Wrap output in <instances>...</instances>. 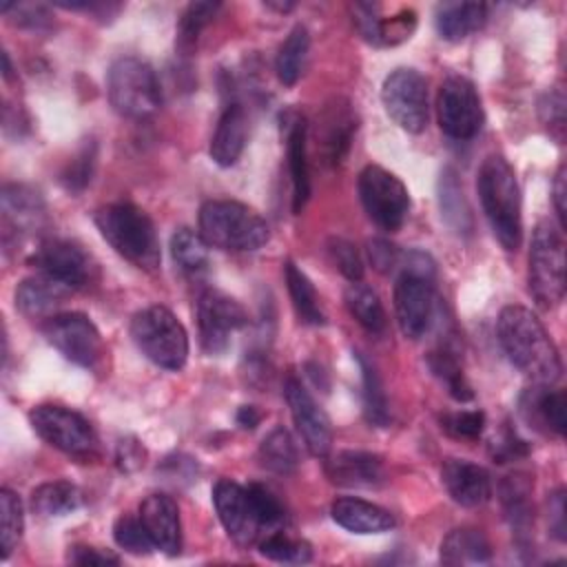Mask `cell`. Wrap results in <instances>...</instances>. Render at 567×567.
<instances>
[{
    "instance_id": "1",
    "label": "cell",
    "mask_w": 567,
    "mask_h": 567,
    "mask_svg": "<svg viewBox=\"0 0 567 567\" xmlns=\"http://www.w3.org/2000/svg\"><path fill=\"white\" fill-rule=\"evenodd\" d=\"M498 341L507 359L534 383H556L563 361L540 319L525 306H505L496 323Z\"/></svg>"
},
{
    "instance_id": "2",
    "label": "cell",
    "mask_w": 567,
    "mask_h": 567,
    "mask_svg": "<svg viewBox=\"0 0 567 567\" xmlns=\"http://www.w3.org/2000/svg\"><path fill=\"white\" fill-rule=\"evenodd\" d=\"M483 213L505 250H516L523 241L520 188L509 162L501 155H489L476 177Z\"/></svg>"
},
{
    "instance_id": "3",
    "label": "cell",
    "mask_w": 567,
    "mask_h": 567,
    "mask_svg": "<svg viewBox=\"0 0 567 567\" xmlns=\"http://www.w3.org/2000/svg\"><path fill=\"white\" fill-rule=\"evenodd\" d=\"M93 221L106 244L133 266L155 272L162 261L153 219L135 204L117 202L95 210Z\"/></svg>"
},
{
    "instance_id": "4",
    "label": "cell",
    "mask_w": 567,
    "mask_h": 567,
    "mask_svg": "<svg viewBox=\"0 0 567 567\" xmlns=\"http://www.w3.org/2000/svg\"><path fill=\"white\" fill-rule=\"evenodd\" d=\"M199 235L208 246L235 252L259 250L268 244L266 219L235 199H210L199 208Z\"/></svg>"
},
{
    "instance_id": "5",
    "label": "cell",
    "mask_w": 567,
    "mask_h": 567,
    "mask_svg": "<svg viewBox=\"0 0 567 567\" xmlns=\"http://www.w3.org/2000/svg\"><path fill=\"white\" fill-rule=\"evenodd\" d=\"M131 339L137 350L164 370H179L188 359V334L182 321L164 306H148L133 315Z\"/></svg>"
},
{
    "instance_id": "6",
    "label": "cell",
    "mask_w": 567,
    "mask_h": 567,
    "mask_svg": "<svg viewBox=\"0 0 567 567\" xmlns=\"http://www.w3.org/2000/svg\"><path fill=\"white\" fill-rule=\"evenodd\" d=\"M106 93L115 113L128 120H146L162 104V91L153 66L140 58H117L106 75Z\"/></svg>"
},
{
    "instance_id": "7",
    "label": "cell",
    "mask_w": 567,
    "mask_h": 567,
    "mask_svg": "<svg viewBox=\"0 0 567 567\" xmlns=\"http://www.w3.org/2000/svg\"><path fill=\"white\" fill-rule=\"evenodd\" d=\"M527 284L543 308H554L565 297V244L551 221H538L532 233Z\"/></svg>"
},
{
    "instance_id": "8",
    "label": "cell",
    "mask_w": 567,
    "mask_h": 567,
    "mask_svg": "<svg viewBox=\"0 0 567 567\" xmlns=\"http://www.w3.org/2000/svg\"><path fill=\"white\" fill-rule=\"evenodd\" d=\"M29 421L35 434L51 447L82 461L97 456L95 430L80 412L64 405L44 403L29 412Z\"/></svg>"
},
{
    "instance_id": "9",
    "label": "cell",
    "mask_w": 567,
    "mask_h": 567,
    "mask_svg": "<svg viewBox=\"0 0 567 567\" xmlns=\"http://www.w3.org/2000/svg\"><path fill=\"white\" fill-rule=\"evenodd\" d=\"M359 197L368 217L381 230H399L410 213V193L390 171L370 164L359 175Z\"/></svg>"
},
{
    "instance_id": "10",
    "label": "cell",
    "mask_w": 567,
    "mask_h": 567,
    "mask_svg": "<svg viewBox=\"0 0 567 567\" xmlns=\"http://www.w3.org/2000/svg\"><path fill=\"white\" fill-rule=\"evenodd\" d=\"M42 334L66 361L82 368H95L104 354L100 330L82 312H58L47 317Z\"/></svg>"
},
{
    "instance_id": "11",
    "label": "cell",
    "mask_w": 567,
    "mask_h": 567,
    "mask_svg": "<svg viewBox=\"0 0 567 567\" xmlns=\"http://www.w3.org/2000/svg\"><path fill=\"white\" fill-rule=\"evenodd\" d=\"M388 115L408 133H421L427 124V82L416 69H394L381 86Z\"/></svg>"
},
{
    "instance_id": "12",
    "label": "cell",
    "mask_w": 567,
    "mask_h": 567,
    "mask_svg": "<svg viewBox=\"0 0 567 567\" xmlns=\"http://www.w3.org/2000/svg\"><path fill=\"white\" fill-rule=\"evenodd\" d=\"M441 131L452 140H472L483 126V104L476 86L463 75H450L436 100Z\"/></svg>"
},
{
    "instance_id": "13",
    "label": "cell",
    "mask_w": 567,
    "mask_h": 567,
    "mask_svg": "<svg viewBox=\"0 0 567 567\" xmlns=\"http://www.w3.org/2000/svg\"><path fill=\"white\" fill-rule=\"evenodd\" d=\"M248 323V315L244 306L230 295L208 288L199 295L197 301V326H199V343L206 354H221L230 334Z\"/></svg>"
},
{
    "instance_id": "14",
    "label": "cell",
    "mask_w": 567,
    "mask_h": 567,
    "mask_svg": "<svg viewBox=\"0 0 567 567\" xmlns=\"http://www.w3.org/2000/svg\"><path fill=\"white\" fill-rule=\"evenodd\" d=\"M213 503L226 534L237 545L248 547L257 543L266 532L246 485H239L230 478H219L213 487Z\"/></svg>"
},
{
    "instance_id": "15",
    "label": "cell",
    "mask_w": 567,
    "mask_h": 567,
    "mask_svg": "<svg viewBox=\"0 0 567 567\" xmlns=\"http://www.w3.org/2000/svg\"><path fill=\"white\" fill-rule=\"evenodd\" d=\"M394 310L401 332L408 339H421L436 312L434 281L419 275H399L394 286Z\"/></svg>"
},
{
    "instance_id": "16",
    "label": "cell",
    "mask_w": 567,
    "mask_h": 567,
    "mask_svg": "<svg viewBox=\"0 0 567 567\" xmlns=\"http://www.w3.org/2000/svg\"><path fill=\"white\" fill-rule=\"evenodd\" d=\"M286 403L290 408L297 432L312 456H326L332 447V425L328 414L315 401V396L301 385L299 379L288 377L284 385Z\"/></svg>"
},
{
    "instance_id": "17",
    "label": "cell",
    "mask_w": 567,
    "mask_h": 567,
    "mask_svg": "<svg viewBox=\"0 0 567 567\" xmlns=\"http://www.w3.org/2000/svg\"><path fill=\"white\" fill-rule=\"evenodd\" d=\"M35 270L66 290L82 288L91 277V261L86 252L69 239H47L31 255Z\"/></svg>"
},
{
    "instance_id": "18",
    "label": "cell",
    "mask_w": 567,
    "mask_h": 567,
    "mask_svg": "<svg viewBox=\"0 0 567 567\" xmlns=\"http://www.w3.org/2000/svg\"><path fill=\"white\" fill-rule=\"evenodd\" d=\"M140 520L155 549L175 556L182 549V525L177 503L168 494H151L140 505Z\"/></svg>"
},
{
    "instance_id": "19",
    "label": "cell",
    "mask_w": 567,
    "mask_h": 567,
    "mask_svg": "<svg viewBox=\"0 0 567 567\" xmlns=\"http://www.w3.org/2000/svg\"><path fill=\"white\" fill-rule=\"evenodd\" d=\"M281 133L288 151V173L292 184V213H301L310 197V175H308V126L303 115L297 111L281 113Z\"/></svg>"
},
{
    "instance_id": "20",
    "label": "cell",
    "mask_w": 567,
    "mask_h": 567,
    "mask_svg": "<svg viewBox=\"0 0 567 567\" xmlns=\"http://www.w3.org/2000/svg\"><path fill=\"white\" fill-rule=\"evenodd\" d=\"M567 399L563 390H551L547 383H534L518 399L520 416L540 432H551L556 436L565 434Z\"/></svg>"
},
{
    "instance_id": "21",
    "label": "cell",
    "mask_w": 567,
    "mask_h": 567,
    "mask_svg": "<svg viewBox=\"0 0 567 567\" xmlns=\"http://www.w3.org/2000/svg\"><path fill=\"white\" fill-rule=\"evenodd\" d=\"M441 481L452 501L463 507H478L492 496V481L487 470L465 458L443 461Z\"/></svg>"
},
{
    "instance_id": "22",
    "label": "cell",
    "mask_w": 567,
    "mask_h": 567,
    "mask_svg": "<svg viewBox=\"0 0 567 567\" xmlns=\"http://www.w3.org/2000/svg\"><path fill=\"white\" fill-rule=\"evenodd\" d=\"M0 204L4 224L16 233H38L49 224L42 195L27 184H4Z\"/></svg>"
},
{
    "instance_id": "23",
    "label": "cell",
    "mask_w": 567,
    "mask_h": 567,
    "mask_svg": "<svg viewBox=\"0 0 567 567\" xmlns=\"http://www.w3.org/2000/svg\"><path fill=\"white\" fill-rule=\"evenodd\" d=\"M326 474L341 487H377L385 481V465L379 454L343 450L328 458Z\"/></svg>"
},
{
    "instance_id": "24",
    "label": "cell",
    "mask_w": 567,
    "mask_h": 567,
    "mask_svg": "<svg viewBox=\"0 0 567 567\" xmlns=\"http://www.w3.org/2000/svg\"><path fill=\"white\" fill-rule=\"evenodd\" d=\"M377 4H354V24L363 40L374 47H394L408 40L416 27L414 11H401L392 18H381Z\"/></svg>"
},
{
    "instance_id": "25",
    "label": "cell",
    "mask_w": 567,
    "mask_h": 567,
    "mask_svg": "<svg viewBox=\"0 0 567 567\" xmlns=\"http://www.w3.org/2000/svg\"><path fill=\"white\" fill-rule=\"evenodd\" d=\"M248 140V113L241 102H228L210 140V157L217 166H233Z\"/></svg>"
},
{
    "instance_id": "26",
    "label": "cell",
    "mask_w": 567,
    "mask_h": 567,
    "mask_svg": "<svg viewBox=\"0 0 567 567\" xmlns=\"http://www.w3.org/2000/svg\"><path fill=\"white\" fill-rule=\"evenodd\" d=\"M319 128H321L319 144H321L323 159L332 166L341 164L352 144V135L357 131V115L352 113L350 102L334 100L332 104H328V109L319 120Z\"/></svg>"
},
{
    "instance_id": "27",
    "label": "cell",
    "mask_w": 567,
    "mask_h": 567,
    "mask_svg": "<svg viewBox=\"0 0 567 567\" xmlns=\"http://www.w3.org/2000/svg\"><path fill=\"white\" fill-rule=\"evenodd\" d=\"M330 516L337 525L352 534H383L396 525L388 509L354 496L337 498L330 507Z\"/></svg>"
},
{
    "instance_id": "28",
    "label": "cell",
    "mask_w": 567,
    "mask_h": 567,
    "mask_svg": "<svg viewBox=\"0 0 567 567\" xmlns=\"http://www.w3.org/2000/svg\"><path fill=\"white\" fill-rule=\"evenodd\" d=\"M489 7L483 2H443L436 7V31L447 42H461L483 29Z\"/></svg>"
},
{
    "instance_id": "29",
    "label": "cell",
    "mask_w": 567,
    "mask_h": 567,
    "mask_svg": "<svg viewBox=\"0 0 567 567\" xmlns=\"http://www.w3.org/2000/svg\"><path fill=\"white\" fill-rule=\"evenodd\" d=\"M492 558V545L481 529L456 527L441 543V563L445 565H476Z\"/></svg>"
},
{
    "instance_id": "30",
    "label": "cell",
    "mask_w": 567,
    "mask_h": 567,
    "mask_svg": "<svg viewBox=\"0 0 567 567\" xmlns=\"http://www.w3.org/2000/svg\"><path fill=\"white\" fill-rule=\"evenodd\" d=\"M69 290L44 275L27 277L16 288V308L27 317L49 315Z\"/></svg>"
},
{
    "instance_id": "31",
    "label": "cell",
    "mask_w": 567,
    "mask_h": 567,
    "mask_svg": "<svg viewBox=\"0 0 567 567\" xmlns=\"http://www.w3.org/2000/svg\"><path fill=\"white\" fill-rule=\"evenodd\" d=\"M439 204L445 224L456 233L467 237L472 233V213L463 195L458 175L452 166H445L439 177Z\"/></svg>"
},
{
    "instance_id": "32",
    "label": "cell",
    "mask_w": 567,
    "mask_h": 567,
    "mask_svg": "<svg viewBox=\"0 0 567 567\" xmlns=\"http://www.w3.org/2000/svg\"><path fill=\"white\" fill-rule=\"evenodd\" d=\"M82 505V492L69 481H49L31 492V509L38 516H64Z\"/></svg>"
},
{
    "instance_id": "33",
    "label": "cell",
    "mask_w": 567,
    "mask_h": 567,
    "mask_svg": "<svg viewBox=\"0 0 567 567\" xmlns=\"http://www.w3.org/2000/svg\"><path fill=\"white\" fill-rule=\"evenodd\" d=\"M529 496H532V485L525 474L505 476L501 481V503L512 529H516L518 534H525L534 518Z\"/></svg>"
},
{
    "instance_id": "34",
    "label": "cell",
    "mask_w": 567,
    "mask_h": 567,
    "mask_svg": "<svg viewBox=\"0 0 567 567\" xmlns=\"http://www.w3.org/2000/svg\"><path fill=\"white\" fill-rule=\"evenodd\" d=\"M284 275H286V284H288V292L295 306L297 317L303 323L310 326H323L326 323V315L319 306V297L317 290L312 286V281L306 277V272L301 268H297V264L286 261L284 266Z\"/></svg>"
},
{
    "instance_id": "35",
    "label": "cell",
    "mask_w": 567,
    "mask_h": 567,
    "mask_svg": "<svg viewBox=\"0 0 567 567\" xmlns=\"http://www.w3.org/2000/svg\"><path fill=\"white\" fill-rule=\"evenodd\" d=\"M308 49H310L308 29L303 24H295L286 35V40L281 42L275 60V71L281 84L292 86L299 80L308 58Z\"/></svg>"
},
{
    "instance_id": "36",
    "label": "cell",
    "mask_w": 567,
    "mask_h": 567,
    "mask_svg": "<svg viewBox=\"0 0 567 567\" xmlns=\"http://www.w3.org/2000/svg\"><path fill=\"white\" fill-rule=\"evenodd\" d=\"M425 363H427L430 372L445 385V390L452 399H456L461 403L474 399V392H472L470 381L465 379L463 365L450 348H439V350L427 352Z\"/></svg>"
},
{
    "instance_id": "37",
    "label": "cell",
    "mask_w": 567,
    "mask_h": 567,
    "mask_svg": "<svg viewBox=\"0 0 567 567\" xmlns=\"http://www.w3.org/2000/svg\"><path fill=\"white\" fill-rule=\"evenodd\" d=\"M346 308L350 310V315L368 330V332H383L385 330V310L383 303L379 299V295L361 284V281H352L346 288Z\"/></svg>"
},
{
    "instance_id": "38",
    "label": "cell",
    "mask_w": 567,
    "mask_h": 567,
    "mask_svg": "<svg viewBox=\"0 0 567 567\" xmlns=\"http://www.w3.org/2000/svg\"><path fill=\"white\" fill-rule=\"evenodd\" d=\"M259 461L272 474H292L299 467V452L290 432L284 427H275L259 445Z\"/></svg>"
},
{
    "instance_id": "39",
    "label": "cell",
    "mask_w": 567,
    "mask_h": 567,
    "mask_svg": "<svg viewBox=\"0 0 567 567\" xmlns=\"http://www.w3.org/2000/svg\"><path fill=\"white\" fill-rule=\"evenodd\" d=\"M219 7H221L219 2H190L182 11L179 22H177V38H175V51L182 58H188L195 53L199 33L215 18Z\"/></svg>"
},
{
    "instance_id": "40",
    "label": "cell",
    "mask_w": 567,
    "mask_h": 567,
    "mask_svg": "<svg viewBox=\"0 0 567 567\" xmlns=\"http://www.w3.org/2000/svg\"><path fill=\"white\" fill-rule=\"evenodd\" d=\"M357 354V363L361 368V383H363V414L368 419V423L377 425V427H385L390 423V408H388V396L381 383V377L377 372V368L361 354Z\"/></svg>"
},
{
    "instance_id": "41",
    "label": "cell",
    "mask_w": 567,
    "mask_h": 567,
    "mask_svg": "<svg viewBox=\"0 0 567 567\" xmlns=\"http://www.w3.org/2000/svg\"><path fill=\"white\" fill-rule=\"evenodd\" d=\"M173 261L188 275H199L208 268V244L204 237L190 228H179L171 237Z\"/></svg>"
},
{
    "instance_id": "42",
    "label": "cell",
    "mask_w": 567,
    "mask_h": 567,
    "mask_svg": "<svg viewBox=\"0 0 567 567\" xmlns=\"http://www.w3.org/2000/svg\"><path fill=\"white\" fill-rule=\"evenodd\" d=\"M259 554L277 563L301 565L312 558V547L306 540L288 536L284 532H270L266 534V538L259 540Z\"/></svg>"
},
{
    "instance_id": "43",
    "label": "cell",
    "mask_w": 567,
    "mask_h": 567,
    "mask_svg": "<svg viewBox=\"0 0 567 567\" xmlns=\"http://www.w3.org/2000/svg\"><path fill=\"white\" fill-rule=\"evenodd\" d=\"M0 520H2V558H9L11 551L18 547L22 529H24V514L22 501L9 487L0 489Z\"/></svg>"
},
{
    "instance_id": "44",
    "label": "cell",
    "mask_w": 567,
    "mask_h": 567,
    "mask_svg": "<svg viewBox=\"0 0 567 567\" xmlns=\"http://www.w3.org/2000/svg\"><path fill=\"white\" fill-rule=\"evenodd\" d=\"M97 146L93 140H84V144L78 148V153L71 157V162L64 166L60 182L69 193H80L89 186L93 168H95Z\"/></svg>"
},
{
    "instance_id": "45",
    "label": "cell",
    "mask_w": 567,
    "mask_h": 567,
    "mask_svg": "<svg viewBox=\"0 0 567 567\" xmlns=\"http://www.w3.org/2000/svg\"><path fill=\"white\" fill-rule=\"evenodd\" d=\"M113 538L124 551L135 554V556H146L153 549V543H151L140 516L135 518V516L122 514L113 525Z\"/></svg>"
},
{
    "instance_id": "46",
    "label": "cell",
    "mask_w": 567,
    "mask_h": 567,
    "mask_svg": "<svg viewBox=\"0 0 567 567\" xmlns=\"http://www.w3.org/2000/svg\"><path fill=\"white\" fill-rule=\"evenodd\" d=\"M538 117L547 133L560 144L565 140V93L554 86L538 102Z\"/></svg>"
},
{
    "instance_id": "47",
    "label": "cell",
    "mask_w": 567,
    "mask_h": 567,
    "mask_svg": "<svg viewBox=\"0 0 567 567\" xmlns=\"http://www.w3.org/2000/svg\"><path fill=\"white\" fill-rule=\"evenodd\" d=\"M441 430H445L454 439L476 441L483 434L485 427V414L481 410H461V412H447L439 419Z\"/></svg>"
},
{
    "instance_id": "48",
    "label": "cell",
    "mask_w": 567,
    "mask_h": 567,
    "mask_svg": "<svg viewBox=\"0 0 567 567\" xmlns=\"http://www.w3.org/2000/svg\"><path fill=\"white\" fill-rule=\"evenodd\" d=\"M328 255L332 259V264L341 270V275L350 281H361L363 277V261L361 255L357 252L354 244H350L343 237H330L328 239Z\"/></svg>"
},
{
    "instance_id": "49",
    "label": "cell",
    "mask_w": 567,
    "mask_h": 567,
    "mask_svg": "<svg viewBox=\"0 0 567 567\" xmlns=\"http://www.w3.org/2000/svg\"><path fill=\"white\" fill-rule=\"evenodd\" d=\"M250 492V498L255 503V509L259 514V520L264 525V529H275L286 520V509L281 505V501L266 487L259 483H250L246 485Z\"/></svg>"
},
{
    "instance_id": "50",
    "label": "cell",
    "mask_w": 567,
    "mask_h": 567,
    "mask_svg": "<svg viewBox=\"0 0 567 567\" xmlns=\"http://www.w3.org/2000/svg\"><path fill=\"white\" fill-rule=\"evenodd\" d=\"M401 255L403 250L394 244H390L388 239H381V237H374L368 241V257L372 261V266L383 272V275H390V272H396L399 270V264H401Z\"/></svg>"
},
{
    "instance_id": "51",
    "label": "cell",
    "mask_w": 567,
    "mask_h": 567,
    "mask_svg": "<svg viewBox=\"0 0 567 567\" xmlns=\"http://www.w3.org/2000/svg\"><path fill=\"white\" fill-rule=\"evenodd\" d=\"M146 447L135 436H124L115 447V465L124 474H133L146 465Z\"/></svg>"
},
{
    "instance_id": "52",
    "label": "cell",
    "mask_w": 567,
    "mask_h": 567,
    "mask_svg": "<svg viewBox=\"0 0 567 567\" xmlns=\"http://www.w3.org/2000/svg\"><path fill=\"white\" fill-rule=\"evenodd\" d=\"M16 11L18 13V24L27 29H44L51 22V13L47 11L44 4H22V2H11V4H0V11Z\"/></svg>"
},
{
    "instance_id": "53",
    "label": "cell",
    "mask_w": 567,
    "mask_h": 567,
    "mask_svg": "<svg viewBox=\"0 0 567 567\" xmlns=\"http://www.w3.org/2000/svg\"><path fill=\"white\" fill-rule=\"evenodd\" d=\"M66 560L73 565H117L120 558L106 549H97L91 545H73L69 547Z\"/></svg>"
},
{
    "instance_id": "54",
    "label": "cell",
    "mask_w": 567,
    "mask_h": 567,
    "mask_svg": "<svg viewBox=\"0 0 567 567\" xmlns=\"http://www.w3.org/2000/svg\"><path fill=\"white\" fill-rule=\"evenodd\" d=\"M547 520H549V532L556 540H565L567 538V525H565V489H556L549 494L547 498Z\"/></svg>"
},
{
    "instance_id": "55",
    "label": "cell",
    "mask_w": 567,
    "mask_h": 567,
    "mask_svg": "<svg viewBox=\"0 0 567 567\" xmlns=\"http://www.w3.org/2000/svg\"><path fill=\"white\" fill-rule=\"evenodd\" d=\"M525 454H527L525 441H520L512 430H505L503 436L498 439V443H494V458H496L498 463L514 461V458L525 456Z\"/></svg>"
},
{
    "instance_id": "56",
    "label": "cell",
    "mask_w": 567,
    "mask_h": 567,
    "mask_svg": "<svg viewBox=\"0 0 567 567\" xmlns=\"http://www.w3.org/2000/svg\"><path fill=\"white\" fill-rule=\"evenodd\" d=\"M567 177H565V164L558 166L554 177V208L560 219V226H565V195H567Z\"/></svg>"
},
{
    "instance_id": "57",
    "label": "cell",
    "mask_w": 567,
    "mask_h": 567,
    "mask_svg": "<svg viewBox=\"0 0 567 567\" xmlns=\"http://www.w3.org/2000/svg\"><path fill=\"white\" fill-rule=\"evenodd\" d=\"M261 421V412L255 405H241L237 410V425L244 430H255Z\"/></svg>"
},
{
    "instance_id": "58",
    "label": "cell",
    "mask_w": 567,
    "mask_h": 567,
    "mask_svg": "<svg viewBox=\"0 0 567 567\" xmlns=\"http://www.w3.org/2000/svg\"><path fill=\"white\" fill-rule=\"evenodd\" d=\"M266 7H270V9H277V11L286 13V11H290L295 4H292V2H266Z\"/></svg>"
}]
</instances>
